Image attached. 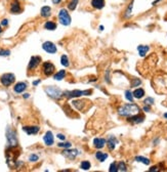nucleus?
<instances>
[{
	"instance_id": "7c9ffc66",
	"label": "nucleus",
	"mask_w": 167,
	"mask_h": 172,
	"mask_svg": "<svg viewBox=\"0 0 167 172\" xmlns=\"http://www.w3.org/2000/svg\"><path fill=\"white\" fill-rule=\"evenodd\" d=\"M80 168L82 170H89L91 168V164L89 161H82L80 164Z\"/></svg>"
},
{
	"instance_id": "dca6fc26",
	"label": "nucleus",
	"mask_w": 167,
	"mask_h": 172,
	"mask_svg": "<svg viewBox=\"0 0 167 172\" xmlns=\"http://www.w3.org/2000/svg\"><path fill=\"white\" fill-rule=\"evenodd\" d=\"M118 143V139L114 136V135H110L107 139V145H108L109 150L110 151H114L116 147V145Z\"/></svg>"
},
{
	"instance_id": "20e7f679",
	"label": "nucleus",
	"mask_w": 167,
	"mask_h": 172,
	"mask_svg": "<svg viewBox=\"0 0 167 172\" xmlns=\"http://www.w3.org/2000/svg\"><path fill=\"white\" fill-rule=\"evenodd\" d=\"M6 139H7V145L9 147H17L19 145L17 132L15 129L10 127H7L6 129Z\"/></svg>"
},
{
	"instance_id": "f03ea898",
	"label": "nucleus",
	"mask_w": 167,
	"mask_h": 172,
	"mask_svg": "<svg viewBox=\"0 0 167 172\" xmlns=\"http://www.w3.org/2000/svg\"><path fill=\"white\" fill-rule=\"evenodd\" d=\"M153 87L157 93H167V75L156 76L152 81Z\"/></svg>"
},
{
	"instance_id": "3c124183",
	"label": "nucleus",
	"mask_w": 167,
	"mask_h": 172,
	"mask_svg": "<svg viewBox=\"0 0 167 172\" xmlns=\"http://www.w3.org/2000/svg\"><path fill=\"white\" fill-rule=\"evenodd\" d=\"M1 33H2V26L0 25V34H1Z\"/></svg>"
},
{
	"instance_id": "2f4dec72",
	"label": "nucleus",
	"mask_w": 167,
	"mask_h": 172,
	"mask_svg": "<svg viewBox=\"0 0 167 172\" xmlns=\"http://www.w3.org/2000/svg\"><path fill=\"white\" fill-rule=\"evenodd\" d=\"M125 98L127 99L128 101L133 103V98H134V96H133V93L131 92L130 90H126L125 91Z\"/></svg>"
},
{
	"instance_id": "37998d69",
	"label": "nucleus",
	"mask_w": 167,
	"mask_h": 172,
	"mask_svg": "<svg viewBox=\"0 0 167 172\" xmlns=\"http://www.w3.org/2000/svg\"><path fill=\"white\" fill-rule=\"evenodd\" d=\"M57 137L59 138V139L63 140V141H64V140L66 139V136H65V135L63 134V133H59V134L57 135Z\"/></svg>"
},
{
	"instance_id": "4c0bfd02",
	"label": "nucleus",
	"mask_w": 167,
	"mask_h": 172,
	"mask_svg": "<svg viewBox=\"0 0 167 172\" xmlns=\"http://www.w3.org/2000/svg\"><path fill=\"white\" fill-rule=\"evenodd\" d=\"M10 50L9 49H1L0 50V57H9Z\"/></svg>"
},
{
	"instance_id": "de8ad7c7",
	"label": "nucleus",
	"mask_w": 167,
	"mask_h": 172,
	"mask_svg": "<svg viewBox=\"0 0 167 172\" xmlns=\"http://www.w3.org/2000/svg\"><path fill=\"white\" fill-rule=\"evenodd\" d=\"M61 0H52V3L53 4H59V3H61Z\"/></svg>"
},
{
	"instance_id": "58836bf2",
	"label": "nucleus",
	"mask_w": 167,
	"mask_h": 172,
	"mask_svg": "<svg viewBox=\"0 0 167 172\" xmlns=\"http://www.w3.org/2000/svg\"><path fill=\"white\" fill-rule=\"evenodd\" d=\"M154 98L153 97H147L145 99V101H144V103H145V105H149V106H152L153 103H154Z\"/></svg>"
},
{
	"instance_id": "a19ab883",
	"label": "nucleus",
	"mask_w": 167,
	"mask_h": 172,
	"mask_svg": "<svg viewBox=\"0 0 167 172\" xmlns=\"http://www.w3.org/2000/svg\"><path fill=\"white\" fill-rule=\"evenodd\" d=\"M0 25H1L2 27H7L8 26V20L7 19H3V20L1 21V23H0Z\"/></svg>"
},
{
	"instance_id": "79ce46f5",
	"label": "nucleus",
	"mask_w": 167,
	"mask_h": 172,
	"mask_svg": "<svg viewBox=\"0 0 167 172\" xmlns=\"http://www.w3.org/2000/svg\"><path fill=\"white\" fill-rule=\"evenodd\" d=\"M143 111L144 112H150L151 111V106H149V105H145V106H144V108H143Z\"/></svg>"
},
{
	"instance_id": "393cba45",
	"label": "nucleus",
	"mask_w": 167,
	"mask_h": 172,
	"mask_svg": "<svg viewBox=\"0 0 167 172\" xmlns=\"http://www.w3.org/2000/svg\"><path fill=\"white\" fill-rule=\"evenodd\" d=\"M134 98H138V99H140L145 96V90L143 88H136L134 91L132 92Z\"/></svg>"
},
{
	"instance_id": "a878e982",
	"label": "nucleus",
	"mask_w": 167,
	"mask_h": 172,
	"mask_svg": "<svg viewBox=\"0 0 167 172\" xmlns=\"http://www.w3.org/2000/svg\"><path fill=\"white\" fill-rule=\"evenodd\" d=\"M67 73L65 70H61V71H59L57 73H55L53 75V79L54 80H57V81H61V80H63V79L66 77Z\"/></svg>"
},
{
	"instance_id": "473e14b6",
	"label": "nucleus",
	"mask_w": 167,
	"mask_h": 172,
	"mask_svg": "<svg viewBox=\"0 0 167 172\" xmlns=\"http://www.w3.org/2000/svg\"><path fill=\"white\" fill-rule=\"evenodd\" d=\"M142 84V80L138 78H133L131 80V83H130V87H136V86H140Z\"/></svg>"
},
{
	"instance_id": "c9c22d12",
	"label": "nucleus",
	"mask_w": 167,
	"mask_h": 172,
	"mask_svg": "<svg viewBox=\"0 0 167 172\" xmlns=\"http://www.w3.org/2000/svg\"><path fill=\"white\" fill-rule=\"evenodd\" d=\"M109 171L110 172H117L118 171V163H116V162L111 163L110 168H109Z\"/></svg>"
},
{
	"instance_id": "f704fd0d",
	"label": "nucleus",
	"mask_w": 167,
	"mask_h": 172,
	"mask_svg": "<svg viewBox=\"0 0 167 172\" xmlns=\"http://www.w3.org/2000/svg\"><path fill=\"white\" fill-rule=\"evenodd\" d=\"M57 147H63V149H69V147H72V143H69V141H63V143H57Z\"/></svg>"
},
{
	"instance_id": "a211bd4d",
	"label": "nucleus",
	"mask_w": 167,
	"mask_h": 172,
	"mask_svg": "<svg viewBox=\"0 0 167 172\" xmlns=\"http://www.w3.org/2000/svg\"><path fill=\"white\" fill-rule=\"evenodd\" d=\"M27 87H28L27 83H25V82H17L13 86V91H15V93H23L27 89Z\"/></svg>"
},
{
	"instance_id": "2eb2a0df",
	"label": "nucleus",
	"mask_w": 167,
	"mask_h": 172,
	"mask_svg": "<svg viewBox=\"0 0 167 172\" xmlns=\"http://www.w3.org/2000/svg\"><path fill=\"white\" fill-rule=\"evenodd\" d=\"M23 130L27 133L28 135H35L40 131V127L38 125L34 126H24L23 127Z\"/></svg>"
},
{
	"instance_id": "f8f14e48",
	"label": "nucleus",
	"mask_w": 167,
	"mask_h": 172,
	"mask_svg": "<svg viewBox=\"0 0 167 172\" xmlns=\"http://www.w3.org/2000/svg\"><path fill=\"white\" fill-rule=\"evenodd\" d=\"M40 63H41V57H37V55H34L30 59L29 61V65H28V70L29 71H33L37 68V67L39 66Z\"/></svg>"
},
{
	"instance_id": "f3484780",
	"label": "nucleus",
	"mask_w": 167,
	"mask_h": 172,
	"mask_svg": "<svg viewBox=\"0 0 167 172\" xmlns=\"http://www.w3.org/2000/svg\"><path fill=\"white\" fill-rule=\"evenodd\" d=\"M107 145V139L105 138H102V137H96L94 139V147L96 149H98V150H101L103 147H105V145Z\"/></svg>"
},
{
	"instance_id": "cd10ccee",
	"label": "nucleus",
	"mask_w": 167,
	"mask_h": 172,
	"mask_svg": "<svg viewBox=\"0 0 167 172\" xmlns=\"http://www.w3.org/2000/svg\"><path fill=\"white\" fill-rule=\"evenodd\" d=\"M134 160L136 161V162H140L145 165H150V163H151L150 159H148V158H146V157H142V156H138V157H135Z\"/></svg>"
},
{
	"instance_id": "72a5a7b5",
	"label": "nucleus",
	"mask_w": 167,
	"mask_h": 172,
	"mask_svg": "<svg viewBox=\"0 0 167 172\" xmlns=\"http://www.w3.org/2000/svg\"><path fill=\"white\" fill-rule=\"evenodd\" d=\"M118 171H122V172L127 171V166H126V164L123 162V161L118 163Z\"/></svg>"
},
{
	"instance_id": "c03bdc74",
	"label": "nucleus",
	"mask_w": 167,
	"mask_h": 172,
	"mask_svg": "<svg viewBox=\"0 0 167 172\" xmlns=\"http://www.w3.org/2000/svg\"><path fill=\"white\" fill-rule=\"evenodd\" d=\"M40 82H41V80H35V81H33V86H37L38 84H40Z\"/></svg>"
},
{
	"instance_id": "f257e3e1",
	"label": "nucleus",
	"mask_w": 167,
	"mask_h": 172,
	"mask_svg": "<svg viewBox=\"0 0 167 172\" xmlns=\"http://www.w3.org/2000/svg\"><path fill=\"white\" fill-rule=\"evenodd\" d=\"M140 113V108L135 105V103H125L123 105L122 107H120L118 110V114L121 117H131L133 115H136V114Z\"/></svg>"
},
{
	"instance_id": "6e6552de",
	"label": "nucleus",
	"mask_w": 167,
	"mask_h": 172,
	"mask_svg": "<svg viewBox=\"0 0 167 172\" xmlns=\"http://www.w3.org/2000/svg\"><path fill=\"white\" fill-rule=\"evenodd\" d=\"M54 71H55V67H54V65L52 63H50V61L43 63V65H42V73L44 74L45 76H51L52 74L54 73Z\"/></svg>"
},
{
	"instance_id": "09e8293b",
	"label": "nucleus",
	"mask_w": 167,
	"mask_h": 172,
	"mask_svg": "<svg viewBox=\"0 0 167 172\" xmlns=\"http://www.w3.org/2000/svg\"><path fill=\"white\" fill-rule=\"evenodd\" d=\"M160 1H161V0H155V1H154V2L152 3V5H156L158 2H160Z\"/></svg>"
},
{
	"instance_id": "c756f323",
	"label": "nucleus",
	"mask_w": 167,
	"mask_h": 172,
	"mask_svg": "<svg viewBox=\"0 0 167 172\" xmlns=\"http://www.w3.org/2000/svg\"><path fill=\"white\" fill-rule=\"evenodd\" d=\"M61 65L63 67H69L70 66L69 57H67L66 54H63V55L61 57Z\"/></svg>"
},
{
	"instance_id": "0eeeda50",
	"label": "nucleus",
	"mask_w": 167,
	"mask_h": 172,
	"mask_svg": "<svg viewBox=\"0 0 167 172\" xmlns=\"http://www.w3.org/2000/svg\"><path fill=\"white\" fill-rule=\"evenodd\" d=\"M15 74L12 73H5L0 77V82L5 87H9L11 84L15 83Z\"/></svg>"
},
{
	"instance_id": "1a4fd4ad",
	"label": "nucleus",
	"mask_w": 167,
	"mask_h": 172,
	"mask_svg": "<svg viewBox=\"0 0 167 172\" xmlns=\"http://www.w3.org/2000/svg\"><path fill=\"white\" fill-rule=\"evenodd\" d=\"M9 11L12 15H19L22 12V5L20 0H11L9 4Z\"/></svg>"
},
{
	"instance_id": "b1692460",
	"label": "nucleus",
	"mask_w": 167,
	"mask_h": 172,
	"mask_svg": "<svg viewBox=\"0 0 167 172\" xmlns=\"http://www.w3.org/2000/svg\"><path fill=\"white\" fill-rule=\"evenodd\" d=\"M109 155L107 153H104V152H96V160H98L100 162H105L107 159H108Z\"/></svg>"
},
{
	"instance_id": "a18cd8bd",
	"label": "nucleus",
	"mask_w": 167,
	"mask_h": 172,
	"mask_svg": "<svg viewBox=\"0 0 167 172\" xmlns=\"http://www.w3.org/2000/svg\"><path fill=\"white\" fill-rule=\"evenodd\" d=\"M157 166H154V167H152V168H150V170H149V171H158V169H157Z\"/></svg>"
},
{
	"instance_id": "5701e85b",
	"label": "nucleus",
	"mask_w": 167,
	"mask_h": 172,
	"mask_svg": "<svg viewBox=\"0 0 167 172\" xmlns=\"http://www.w3.org/2000/svg\"><path fill=\"white\" fill-rule=\"evenodd\" d=\"M72 105H73L75 108L78 111H82L84 109V107L86 106V101H77V99H74L72 101Z\"/></svg>"
},
{
	"instance_id": "9d476101",
	"label": "nucleus",
	"mask_w": 167,
	"mask_h": 172,
	"mask_svg": "<svg viewBox=\"0 0 167 172\" xmlns=\"http://www.w3.org/2000/svg\"><path fill=\"white\" fill-rule=\"evenodd\" d=\"M42 49L44 50L45 52L49 54H54L55 52L57 51V45L52 43L50 41H45L43 44H42Z\"/></svg>"
},
{
	"instance_id": "e433bc0d",
	"label": "nucleus",
	"mask_w": 167,
	"mask_h": 172,
	"mask_svg": "<svg viewBox=\"0 0 167 172\" xmlns=\"http://www.w3.org/2000/svg\"><path fill=\"white\" fill-rule=\"evenodd\" d=\"M39 160V156L36 155V154H31V155L29 156V161L30 162H37Z\"/></svg>"
},
{
	"instance_id": "aec40b11",
	"label": "nucleus",
	"mask_w": 167,
	"mask_h": 172,
	"mask_svg": "<svg viewBox=\"0 0 167 172\" xmlns=\"http://www.w3.org/2000/svg\"><path fill=\"white\" fill-rule=\"evenodd\" d=\"M40 15L42 17H45V19L50 17L51 15V8H50V6H47V5L43 6L41 8V10H40Z\"/></svg>"
},
{
	"instance_id": "4468645a",
	"label": "nucleus",
	"mask_w": 167,
	"mask_h": 172,
	"mask_svg": "<svg viewBox=\"0 0 167 172\" xmlns=\"http://www.w3.org/2000/svg\"><path fill=\"white\" fill-rule=\"evenodd\" d=\"M128 122L132 123V124H140V123L144 122L145 121V116L142 115V114H136V115H133L131 117H128L127 118Z\"/></svg>"
},
{
	"instance_id": "423d86ee",
	"label": "nucleus",
	"mask_w": 167,
	"mask_h": 172,
	"mask_svg": "<svg viewBox=\"0 0 167 172\" xmlns=\"http://www.w3.org/2000/svg\"><path fill=\"white\" fill-rule=\"evenodd\" d=\"M57 17H59V23H61L63 26H69V25H71L72 17L66 8H61V9L59 10Z\"/></svg>"
},
{
	"instance_id": "ea45409f",
	"label": "nucleus",
	"mask_w": 167,
	"mask_h": 172,
	"mask_svg": "<svg viewBox=\"0 0 167 172\" xmlns=\"http://www.w3.org/2000/svg\"><path fill=\"white\" fill-rule=\"evenodd\" d=\"M105 80H106L107 83H110V70H107L106 73H105Z\"/></svg>"
},
{
	"instance_id": "9b49d317",
	"label": "nucleus",
	"mask_w": 167,
	"mask_h": 172,
	"mask_svg": "<svg viewBox=\"0 0 167 172\" xmlns=\"http://www.w3.org/2000/svg\"><path fill=\"white\" fill-rule=\"evenodd\" d=\"M61 154H63V156H65L66 158H68V159L73 160V159H75L78 155H80V152H79L78 150H76V149H73V150L71 149V150H70V147H69V149H65Z\"/></svg>"
},
{
	"instance_id": "bb28decb",
	"label": "nucleus",
	"mask_w": 167,
	"mask_h": 172,
	"mask_svg": "<svg viewBox=\"0 0 167 172\" xmlns=\"http://www.w3.org/2000/svg\"><path fill=\"white\" fill-rule=\"evenodd\" d=\"M44 29L47 31H54L57 29V24L54 22H51V21H47L44 24Z\"/></svg>"
},
{
	"instance_id": "c85d7f7f",
	"label": "nucleus",
	"mask_w": 167,
	"mask_h": 172,
	"mask_svg": "<svg viewBox=\"0 0 167 172\" xmlns=\"http://www.w3.org/2000/svg\"><path fill=\"white\" fill-rule=\"evenodd\" d=\"M79 3V0H70V2L68 3V9L73 11V10L76 9L77 5Z\"/></svg>"
},
{
	"instance_id": "39448f33",
	"label": "nucleus",
	"mask_w": 167,
	"mask_h": 172,
	"mask_svg": "<svg viewBox=\"0 0 167 172\" xmlns=\"http://www.w3.org/2000/svg\"><path fill=\"white\" fill-rule=\"evenodd\" d=\"M92 93V90L88 89V90H79V89H75L72 91H64V96L67 98H75V97H80L82 95H90Z\"/></svg>"
},
{
	"instance_id": "412c9836",
	"label": "nucleus",
	"mask_w": 167,
	"mask_h": 172,
	"mask_svg": "<svg viewBox=\"0 0 167 172\" xmlns=\"http://www.w3.org/2000/svg\"><path fill=\"white\" fill-rule=\"evenodd\" d=\"M133 3H134V0H131V2L128 4L127 8L125 9L124 15H123L124 19H129V17H131V15H132V9H133Z\"/></svg>"
},
{
	"instance_id": "7ed1b4c3",
	"label": "nucleus",
	"mask_w": 167,
	"mask_h": 172,
	"mask_svg": "<svg viewBox=\"0 0 167 172\" xmlns=\"http://www.w3.org/2000/svg\"><path fill=\"white\" fill-rule=\"evenodd\" d=\"M44 90L47 95L50 98H52V99L59 101L61 97H64V91L61 90V88H59V87H57V86H46Z\"/></svg>"
},
{
	"instance_id": "ddd939ff",
	"label": "nucleus",
	"mask_w": 167,
	"mask_h": 172,
	"mask_svg": "<svg viewBox=\"0 0 167 172\" xmlns=\"http://www.w3.org/2000/svg\"><path fill=\"white\" fill-rule=\"evenodd\" d=\"M43 141H44V145H47V147H51L52 145L54 143V137L53 134L50 130L46 131L43 136Z\"/></svg>"
},
{
	"instance_id": "8fccbe9b",
	"label": "nucleus",
	"mask_w": 167,
	"mask_h": 172,
	"mask_svg": "<svg viewBox=\"0 0 167 172\" xmlns=\"http://www.w3.org/2000/svg\"><path fill=\"white\" fill-rule=\"evenodd\" d=\"M104 29H105V27H104V26H100V31H103Z\"/></svg>"
},
{
	"instance_id": "6ab92c4d",
	"label": "nucleus",
	"mask_w": 167,
	"mask_h": 172,
	"mask_svg": "<svg viewBox=\"0 0 167 172\" xmlns=\"http://www.w3.org/2000/svg\"><path fill=\"white\" fill-rule=\"evenodd\" d=\"M91 6L96 9H103L105 7V0H91Z\"/></svg>"
},
{
	"instance_id": "49530a36",
	"label": "nucleus",
	"mask_w": 167,
	"mask_h": 172,
	"mask_svg": "<svg viewBox=\"0 0 167 172\" xmlns=\"http://www.w3.org/2000/svg\"><path fill=\"white\" fill-rule=\"evenodd\" d=\"M23 97H24L25 99H27V98L30 97V93H24L23 94Z\"/></svg>"
},
{
	"instance_id": "4be33fe9",
	"label": "nucleus",
	"mask_w": 167,
	"mask_h": 172,
	"mask_svg": "<svg viewBox=\"0 0 167 172\" xmlns=\"http://www.w3.org/2000/svg\"><path fill=\"white\" fill-rule=\"evenodd\" d=\"M149 50H150V46H148V45H138V54H140L142 57H145Z\"/></svg>"
},
{
	"instance_id": "603ef678",
	"label": "nucleus",
	"mask_w": 167,
	"mask_h": 172,
	"mask_svg": "<svg viewBox=\"0 0 167 172\" xmlns=\"http://www.w3.org/2000/svg\"><path fill=\"white\" fill-rule=\"evenodd\" d=\"M163 116H164V118H165V119H167V113H165Z\"/></svg>"
}]
</instances>
